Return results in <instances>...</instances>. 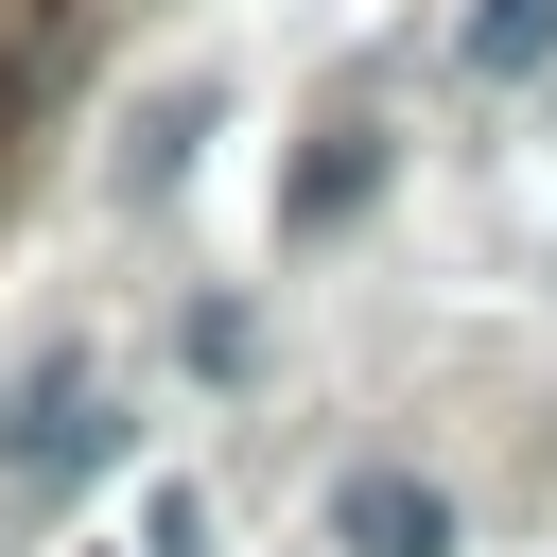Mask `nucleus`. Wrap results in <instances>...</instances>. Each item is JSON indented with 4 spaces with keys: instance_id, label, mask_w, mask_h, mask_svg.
I'll return each mask as SVG.
<instances>
[{
    "instance_id": "obj_1",
    "label": "nucleus",
    "mask_w": 557,
    "mask_h": 557,
    "mask_svg": "<svg viewBox=\"0 0 557 557\" xmlns=\"http://www.w3.org/2000/svg\"><path fill=\"white\" fill-rule=\"evenodd\" d=\"M331 540H348V557H453V505H435L418 470H348V487H331Z\"/></svg>"
},
{
    "instance_id": "obj_3",
    "label": "nucleus",
    "mask_w": 557,
    "mask_h": 557,
    "mask_svg": "<svg viewBox=\"0 0 557 557\" xmlns=\"http://www.w3.org/2000/svg\"><path fill=\"white\" fill-rule=\"evenodd\" d=\"M348 191H366V139H348V122H331V157H296V226H331V209H348Z\"/></svg>"
},
{
    "instance_id": "obj_2",
    "label": "nucleus",
    "mask_w": 557,
    "mask_h": 557,
    "mask_svg": "<svg viewBox=\"0 0 557 557\" xmlns=\"http://www.w3.org/2000/svg\"><path fill=\"white\" fill-rule=\"evenodd\" d=\"M487 87H522V70H557V0H470V35H453Z\"/></svg>"
}]
</instances>
